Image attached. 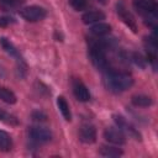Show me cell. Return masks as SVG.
I'll return each mask as SVG.
<instances>
[{
    "instance_id": "e0dca14e",
    "label": "cell",
    "mask_w": 158,
    "mask_h": 158,
    "mask_svg": "<svg viewBox=\"0 0 158 158\" xmlns=\"http://www.w3.org/2000/svg\"><path fill=\"white\" fill-rule=\"evenodd\" d=\"M0 100H2L6 104L12 105L17 101V98L14 94V91H11L9 88H5V86L0 85Z\"/></svg>"
},
{
    "instance_id": "277c9868",
    "label": "cell",
    "mask_w": 158,
    "mask_h": 158,
    "mask_svg": "<svg viewBox=\"0 0 158 158\" xmlns=\"http://www.w3.org/2000/svg\"><path fill=\"white\" fill-rule=\"evenodd\" d=\"M116 12L118 15V17L122 20V22L132 31V32H137V22L133 17V15L130 12V10L127 9L126 4L122 0H118L116 2Z\"/></svg>"
},
{
    "instance_id": "603a6c76",
    "label": "cell",
    "mask_w": 158,
    "mask_h": 158,
    "mask_svg": "<svg viewBox=\"0 0 158 158\" xmlns=\"http://www.w3.org/2000/svg\"><path fill=\"white\" fill-rule=\"evenodd\" d=\"M31 117H32V120L33 121H37V122H44V121H47V115L44 114V112H42V111H33L32 114H31Z\"/></svg>"
},
{
    "instance_id": "7a4b0ae2",
    "label": "cell",
    "mask_w": 158,
    "mask_h": 158,
    "mask_svg": "<svg viewBox=\"0 0 158 158\" xmlns=\"http://www.w3.org/2000/svg\"><path fill=\"white\" fill-rule=\"evenodd\" d=\"M133 7L142 16L146 25L156 30L157 26V2L152 0H133Z\"/></svg>"
},
{
    "instance_id": "3957f363",
    "label": "cell",
    "mask_w": 158,
    "mask_h": 158,
    "mask_svg": "<svg viewBox=\"0 0 158 158\" xmlns=\"http://www.w3.org/2000/svg\"><path fill=\"white\" fill-rule=\"evenodd\" d=\"M20 15L23 20L28 22H37V21L43 20L47 16V10L38 5H31V6L23 7L20 11Z\"/></svg>"
},
{
    "instance_id": "484cf974",
    "label": "cell",
    "mask_w": 158,
    "mask_h": 158,
    "mask_svg": "<svg viewBox=\"0 0 158 158\" xmlns=\"http://www.w3.org/2000/svg\"><path fill=\"white\" fill-rule=\"evenodd\" d=\"M152 1H156V0H152Z\"/></svg>"
},
{
    "instance_id": "ac0fdd59",
    "label": "cell",
    "mask_w": 158,
    "mask_h": 158,
    "mask_svg": "<svg viewBox=\"0 0 158 158\" xmlns=\"http://www.w3.org/2000/svg\"><path fill=\"white\" fill-rule=\"evenodd\" d=\"M11 147H12V138H11V136L6 131L0 130V151L7 152V151L11 149Z\"/></svg>"
},
{
    "instance_id": "cb8c5ba5",
    "label": "cell",
    "mask_w": 158,
    "mask_h": 158,
    "mask_svg": "<svg viewBox=\"0 0 158 158\" xmlns=\"http://www.w3.org/2000/svg\"><path fill=\"white\" fill-rule=\"evenodd\" d=\"M14 22V19L11 17H5V16H0V27H5L9 26L10 23Z\"/></svg>"
},
{
    "instance_id": "8992f818",
    "label": "cell",
    "mask_w": 158,
    "mask_h": 158,
    "mask_svg": "<svg viewBox=\"0 0 158 158\" xmlns=\"http://www.w3.org/2000/svg\"><path fill=\"white\" fill-rule=\"evenodd\" d=\"M114 120H115L117 127H118L122 132L127 133L130 137H132V138H135V139H137V141H141V133H139L123 116H121V115H114Z\"/></svg>"
},
{
    "instance_id": "ffe728a7",
    "label": "cell",
    "mask_w": 158,
    "mask_h": 158,
    "mask_svg": "<svg viewBox=\"0 0 158 158\" xmlns=\"http://www.w3.org/2000/svg\"><path fill=\"white\" fill-rule=\"evenodd\" d=\"M69 4L77 11H83L88 7V0H69Z\"/></svg>"
},
{
    "instance_id": "9a60e30c",
    "label": "cell",
    "mask_w": 158,
    "mask_h": 158,
    "mask_svg": "<svg viewBox=\"0 0 158 158\" xmlns=\"http://www.w3.org/2000/svg\"><path fill=\"white\" fill-rule=\"evenodd\" d=\"M131 102L137 107H148L153 104V100L151 96H147V95H135L132 96Z\"/></svg>"
},
{
    "instance_id": "5bb4252c",
    "label": "cell",
    "mask_w": 158,
    "mask_h": 158,
    "mask_svg": "<svg viewBox=\"0 0 158 158\" xmlns=\"http://www.w3.org/2000/svg\"><path fill=\"white\" fill-rule=\"evenodd\" d=\"M57 105H58V109H59L62 116L64 117V120L70 121L72 120V112H70V107H69V104L67 102V100L63 96H58L57 98Z\"/></svg>"
},
{
    "instance_id": "7402d4cb",
    "label": "cell",
    "mask_w": 158,
    "mask_h": 158,
    "mask_svg": "<svg viewBox=\"0 0 158 158\" xmlns=\"http://www.w3.org/2000/svg\"><path fill=\"white\" fill-rule=\"evenodd\" d=\"M0 2L6 9H14V7H17V6L22 5L25 2V0H0Z\"/></svg>"
},
{
    "instance_id": "4fadbf2b",
    "label": "cell",
    "mask_w": 158,
    "mask_h": 158,
    "mask_svg": "<svg viewBox=\"0 0 158 158\" xmlns=\"http://www.w3.org/2000/svg\"><path fill=\"white\" fill-rule=\"evenodd\" d=\"M90 32L96 37H105L111 32V26L106 22H96L94 26H91Z\"/></svg>"
},
{
    "instance_id": "ba28073f",
    "label": "cell",
    "mask_w": 158,
    "mask_h": 158,
    "mask_svg": "<svg viewBox=\"0 0 158 158\" xmlns=\"http://www.w3.org/2000/svg\"><path fill=\"white\" fill-rule=\"evenodd\" d=\"M79 141L85 143V144H91L96 141V130L93 125L84 123L80 126L79 132H78Z\"/></svg>"
},
{
    "instance_id": "8fae6325",
    "label": "cell",
    "mask_w": 158,
    "mask_h": 158,
    "mask_svg": "<svg viewBox=\"0 0 158 158\" xmlns=\"http://www.w3.org/2000/svg\"><path fill=\"white\" fill-rule=\"evenodd\" d=\"M81 20L84 23L89 25V23H96V22H101L102 20H105V14L102 11L99 10H91V11H86L83 16Z\"/></svg>"
},
{
    "instance_id": "2e32d148",
    "label": "cell",
    "mask_w": 158,
    "mask_h": 158,
    "mask_svg": "<svg viewBox=\"0 0 158 158\" xmlns=\"http://www.w3.org/2000/svg\"><path fill=\"white\" fill-rule=\"evenodd\" d=\"M99 154L102 157H120L123 154L122 149L114 147V146H101L99 149Z\"/></svg>"
},
{
    "instance_id": "52a82bcc",
    "label": "cell",
    "mask_w": 158,
    "mask_h": 158,
    "mask_svg": "<svg viewBox=\"0 0 158 158\" xmlns=\"http://www.w3.org/2000/svg\"><path fill=\"white\" fill-rule=\"evenodd\" d=\"M144 43V48L147 52V59L153 68H156V63H157V40H156V35L148 36L144 38L143 41Z\"/></svg>"
},
{
    "instance_id": "44dd1931",
    "label": "cell",
    "mask_w": 158,
    "mask_h": 158,
    "mask_svg": "<svg viewBox=\"0 0 158 158\" xmlns=\"http://www.w3.org/2000/svg\"><path fill=\"white\" fill-rule=\"evenodd\" d=\"M0 121H4V122L10 123V125H16V123H17V120H16L15 116H12V115L5 112V111L1 110V109H0Z\"/></svg>"
},
{
    "instance_id": "d4e9b609",
    "label": "cell",
    "mask_w": 158,
    "mask_h": 158,
    "mask_svg": "<svg viewBox=\"0 0 158 158\" xmlns=\"http://www.w3.org/2000/svg\"><path fill=\"white\" fill-rule=\"evenodd\" d=\"M99 1H100L101 4H106V1H107V0H99Z\"/></svg>"
},
{
    "instance_id": "9c48e42d",
    "label": "cell",
    "mask_w": 158,
    "mask_h": 158,
    "mask_svg": "<svg viewBox=\"0 0 158 158\" xmlns=\"http://www.w3.org/2000/svg\"><path fill=\"white\" fill-rule=\"evenodd\" d=\"M104 137L106 141L114 144H125L126 143V137L125 133L118 128V127H107L104 131Z\"/></svg>"
},
{
    "instance_id": "7c38bea8",
    "label": "cell",
    "mask_w": 158,
    "mask_h": 158,
    "mask_svg": "<svg viewBox=\"0 0 158 158\" xmlns=\"http://www.w3.org/2000/svg\"><path fill=\"white\" fill-rule=\"evenodd\" d=\"M0 46L2 47V49H4L7 54L15 57L17 60H22V58H21V56H20L17 48L14 46V43H12L10 40H7V38H5V37H1V38H0Z\"/></svg>"
},
{
    "instance_id": "5b68a950",
    "label": "cell",
    "mask_w": 158,
    "mask_h": 158,
    "mask_svg": "<svg viewBox=\"0 0 158 158\" xmlns=\"http://www.w3.org/2000/svg\"><path fill=\"white\" fill-rule=\"evenodd\" d=\"M30 137L36 143H47L52 139V132L47 127L42 126H33L28 131Z\"/></svg>"
},
{
    "instance_id": "d6986e66",
    "label": "cell",
    "mask_w": 158,
    "mask_h": 158,
    "mask_svg": "<svg viewBox=\"0 0 158 158\" xmlns=\"http://www.w3.org/2000/svg\"><path fill=\"white\" fill-rule=\"evenodd\" d=\"M126 59L133 62V63H135L136 65H138L139 68H146V63H147V60L144 59V57H143L141 53L132 52V53H130V54L126 57Z\"/></svg>"
},
{
    "instance_id": "6da1fadb",
    "label": "cell",
    "mask_w": 158,
    "mask_h": 158,
    "mask_svg": "<svg viewBox=\"0 0 158 158\" xmlns=\"http://www.w3.org/2000/svg\"><path fill=\"white\" fill-rule=\"evenodd\" d=\"M104 83L107 90L112 93H122L133 85V78L127 73L111 70L109 73H105Z\"/></svg>"
},
{
    "instance_id": "30bf717a",
    "label": "cell",
    "mask_w": 158,
    "mask_h": 158,
    "mask_svg": "<svg viewBox=\"0 0 158 158\" xmlns=\"http://www.w3.org/2000/svg\"><path fill=\"white\" fill-rule=\"evenodd\" d=\"M72 86H73V94H74L77 100L81 101V102H86L90 100V93L81 80L74 79Z\"/></svg>"
}]
</instances>
